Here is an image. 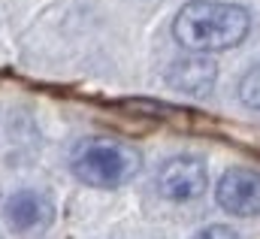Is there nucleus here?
Instances as JSON below:
<instances>
[{
    "mask_svg": "<svg viewBox=\"0 0 260 239\" xmlns=\"http://www.w3.org/2000/svg\"><path fill=\"white\" fill-rule=\"evenodd\" d=\"M215 76H218V70H215V64L206 55H191V58H185V61H176L173 70L167 73L170 85L179 88V91H188V94L209 91L215 85Z\"/></svg>",
    "mask_w": 260,
    "mask_h": 239,
    "instance_id": "obj_6",
    "label": "nucleus"
},
{
    "mask_svg": "<svg viewBox=\"0 0 260 239\" xmlns=\"http://www.w3.org/2000/svg\"><path fill=\"white\" fill-rule=\"evenodd\" d=\"M215 200L230 215H242V218L245 215H260V173L248 170V167L227 170L218 179Z\"/></svg>",
    "mask_w": 260,
    "mask_h": 239,
    "instance_id": "obj_4",
    "label": "nucleus"
},
{
    "mask_svg": "<svg viewBox=\"0 0 260 239\" xmlns=\"http://www.w3.org/2000/svg\"><path fill=\"white\" fill-rule=\"evenodd\" d=\"M251 31V12L239 3L194 0L185 3L173 18V37L194 55L236 49Z\"/></svg>",
    "mask_w": 260,
    "mask_h": 239,
    "instance_id": "obj_1",
    "label": "nucleus"
},
{
    "mask_svg": "<svg viewBox=\"0 0 260 239\" xmlns=\"http://www.w3.org/2000/svg\"><path fill=\"white\" fill-rule=\"evenodd\" d=\"M239 100L248 106V109H260V64L251 67L242 82H239Z\"/></svg>",
    "mask_w": 260,
    "mask_h": 239,
    "instance_id": "obj_7",
    "label": "nucleus"
},
{
    "mask_svg": "<svg viewBox=\"0 0 260 239\" xmlns=\"http://www.w3.org/2000/svg\"><path fill=\"white\" fill-rule=\"evenodd\" d=\"M203 188H206V167L194 155L170 158L157 173V191L173 203L197 200L203 194Z\"/></svg>",
    "mask_w": 260,
    "mask_h": 239,
    "instance_id": "obj_3",
    "label": "nucleus"
},
{
    "mask_svg": "<svg viewBox=\"0 0 260 239\" xmlns=\"http://www.w3.org/2000/svg\"><path fill=\"white\" fill-rule=\"evenodd\" d=\"M194 239H239L230 227H224V224H209L206 230H200Z\"/></svg>",
    "mask_w": 260,
    "mask_h": 239,
    "instance_id": "obj_8",
    "label": "nucleus"
},
{
    "mask_svg": "<svg viewBox=\"0 0 260 239\" xmlns=\"http://www.w3.org/2000/svg\"><path fill=\"white\" fill-rule=\"evenodd\" d=\"M70 167H73L76 179L91 188H118L139 173L142 158L133 145L121 142V139L91 136L73 148Z\"/></svg>",
    "mask_w": 260,
    "mask_h": 239,
    "instance_id": "obj_2",
    "label": "nucleus"
},
{
    "mask_svg": "<svg viewBox=\"0 0 260 239\" xmlns=\"http://www.w3.org/2000/svg\"><path fill=\"white\" fill-rule=\"evenodd\" d=\"M49 218H52V206L37 191H18L6 200V221L15 230H37L49 224Z\"/></svg>",
    "mask_w": 260,
    "mask_h": 239,
    "instance_id": "obj_5",
    "label": "nucleus"
}]
</instances>
